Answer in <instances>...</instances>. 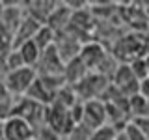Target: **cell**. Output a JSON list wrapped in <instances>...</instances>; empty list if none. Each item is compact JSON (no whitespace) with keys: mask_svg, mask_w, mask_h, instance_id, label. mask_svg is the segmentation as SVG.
<instances>
[{"mask_svg":"<svg viewBox=\"0 0 149 140\" xmlns=\"http://www.w3.org/2000/svg\"><path fill=\"white\" fill-rule=\"evenodd\" d=\"M108 86H110L108 77H102L99 73H88L82 80H78L71 88L77 93L78 101L86 103V101H93V99H101Z\"/></svg>","mask_w":149,"mask_h":140,"instance_id":"6da1fadb","label":"cell"},{"mask_svg":"<svg viewBox=\"0 0 149 140\" xmlns=\"http://www.w3.org/2000/svg\"><path fill=\"white\" fill-rule=\"evenodd\" d=\"M37 78V73L34 67H21V69H15V71H9L6 73L4 77V84H6L9 95H19V97H24L30 86L36 82Z\"/></svg>","mask_w":149,"mask_h":140,"instance_id":"7a4b0ae2","label":"cell"},{"mask_svg":"<svg viewBox=\"0 0 149 140\" xmlns=\"http://www.w3.org/2000/svg\"><path fill=\"white\" fill-rule=\"evenodd\" d=\"M112 86L119 93H123L125 97H132L136 93H140V80L134 77V73H132L129 64L118 65L114 77H112Z\"/></svg>","mask_w":149,"mask_h":140,"instance_id":"3957f363","label":"cell"},{"mask_svg":"<svg viewBox=\"0 0 149 140\" xmlns=\"http://www.w3.org/2000/svg\"><path fill=\"white\" fill-rule=\"evenodd\" d=\"M65 71V64L60 56L56 45L49 47L41 52V58L36 65V73L37 75H52V77H62Z\"/></svg>","mask_w":149,"mask_h":140,"instance_id":"277c9868","label":"cell"},{"mask_svg":"<svg viewBox=\"0 0 149 140\" xmlns=\"http://www.w3.org/2000/svg\"><path fill=\"white\" fill-rule=\"evenodd\" d=\"M80 123L84 127H88L90 131H95L106 125V106L104 101L101 99H93V101H86L82 105V121Z\"/></svg>","mask_w":149,"mask_h":140,"instance_id":"5b68a950","label":"cell"},{"mask_svg":"<svg viewBox=\"0 0 149 140\" xmlns=\"http://www.w3.org/2000/svg\"><path fill=\"white\" fill-rule=\"evenodd\" d=\"M4 140H34V127L28 121L11 116L4 121Z\"/></svg>","mask_w":149,"mask_h":140,"instance_id":"8992f818","label":"cell"},{"mask_svg":"<svg viewBox=\"0 0 149 140\" xmlns=\"http://www.w3.org/2000/svg\"><path fill=\"white\" fill-rule=\"evenodd\" d=\"M106 54L108 52H104V49L99 43H88L80 49L78 60L84 64L86 69H99V65L104 62Z\"/></svg>","mask_w":149,"mask_h":140,"instance_id":"52a82bcc","label":"cell"},{"mask_svg":"<svg viewBox=\"0 0 149 140\" xmlns=\"http://www.w3.org/2000/svg\"><path fill=\"white\" fill-rule=\"evenodd\" d=\"M17 50L21 52L22 62H24L26 67H34L36 69V65H37V62H39V58H41V50H39V47L34 43V39L24 41L21 47H17Z\"/></svg>","mask_w":149,"mask_h":140,"instance_id":"ba28073f","label":"cell"},{"mask_svg":"<svg viewBox=\"0 0 149 140\" xmlns=\"http://www.w3.org/2000/svg\"><path fill=\"white\" fill-rule=\"evenodd\" d=\"M129 114H130V120L142 118V116H149V99H146V97L140 95V93L129 97Z\"/></svg>","mask_w":149,"mask_h":140,"instance_id":"9c48e42d","label":"cell"},{"mask_svg":"<svg viewBox=\"0 0 149 140\" xmlns=\"http://www.w3.org/2000/svg\"><path fill=\"white\" fill-rule=\"evenodd\" d=\"M34 43L39 47V50L43 52L45 49H49V47H52L56 43V41H54V32L50 30L47 24H43L39 30H37V34L34 36Z\"/></svg>","mask_w":149,"mask_h":140,"instance_id":"30bf717a","label":"cell"},{"mask_svg":"<svg viewBox=\"0 0 149 140\" xmlns=\"http://www.w3.org/2000/svg\"><path fill=\"white\" fill-rule=\"evenodd\" d=\"M13 50V37L9 32H6L2 26H0V65L4 64L6 56Z\"/></svg>","mask_w":149,"mask_h":140,"instance_id":"8fae6325","label":"cell"},{"mask_svg":"<svg viewBox=\"0 0 149 140\" xmlns=\"http://www.w3.org/2000/svg\"><path fill=\"white\" fill-rule=\"evenodd\" d=\"M2 67L6 69V73H9V71H15V69L26 67V65H24V62H22L21 52H19L17 49H13L11 52L6 56V60H4V64H2Z\"/></svg>","mask_w":149,"mask_h":140,"instance_id":"7c38bea8","label":"cell"},{"mask_svg":"<svg viewBox=\"0 0 149 140\" xmlns=\"http://www.w3.org/2000/svg\"><path fill=\"white\" fill-rule=\"evenodd\" d=\"M118 134H119L118 129L106 123V125H102V127L93 131L90 140H116V138H118Z\"/></svg>","mask_w":149,"mask_h":140,"instance_id":"4fadbf2b","label":"cell"},{"mask_svg":"<svg viewBox=\"0 0 149 140\" xmlns=\"http://www.w3.org/2000/svg\"><path fill=\"white\" fill-rule=\"evenodd\" d=\"M129 65H130V69H132L134 77H136L140 82L149 78V69H147V64H146V60H143V56H140V58L129 62Z\"/></svg>","mask_w":149,"mask_h":140,"instance_id":"5bb4252c","label":"cell"},{"mask_svg":"<svg viewBox=\"0 0 149 140\" xmlns=\"http://www.w3.org/2000/svg\"><path fill=\"white\" fill-rule=\"evenodd\" d=\"M123 134L127 136V140H149L146 134L140 131L136 125L132 123V121H129L127 125H125V129H123Z\"/></svg>","mask_w":149,"mask_h":140,"instance_id":"9a60e30c","label":"cell"},{"mask_svg":"<svg viewBox=\"0 0 149 140\" xmlns=\"http://www.w3.org/2000/svg\"><path fill=\"white\" fill-rule=\"evenodd\" d=\"M132 121L134 125H136V127L142 131L143 134H146V136L149 138V116H142V118H134V120H130Z\"/></svg>","mask_w":149,"mask_h":140,"instance_id":"2e32d148","label":"cell"},{"mask_svg":"<svg viewBox=\"0 0 149 140\" xmlns=\"http://www.w3.org/2000/svg\"><path fill=\"white\" fill-rule=\"evenodd\" d=\"M8 97H11V95H9L6 84H4V78H0V101H2V99H8Z\"/></svg>","mask_w":149,"mask_h":140,"instance_id":"e0dca14e","label":"cell"},{"mask_svg":"<svg viewBox=\"0 0 149 140\" xmlns=\"http://www.w3.org/2000/svg\"><path fill=\"white\" fill-rule=\"evenodd\" d=\"M4 9H6V2H0V17H2V13H4Z\"/></svg>","mask_w":149,"mask_h":140,"instance_id":"ac0fdd59","label":"cell"},{"mask_svg":"<svg viewBox=\"0 0 149 140\" xmlns=\"http://www.w3.org/2000/svg\"><path fill=\"white\" fill-rule=\"evenodd\" d=\"M0 140H4V123H0Z\"/></svg>","mask_w":149,"mask_h":140,"instance_id":"d6986e66","label":"cell"},{"mask_svg":"<svg viewBox=\"0 0 149 140\" xmlns=\"http://www.w3.org/2000/svg\"><path fill=\"white\" fill-rule=\"evenodd\" d=\"M116 140H127V136H125V134H123V131H121V133L118 134V138H116Z\"/></svg>","mask_w":149,"mask_h":140,"instance_id":"ffe728a7","label":"cell"},{"mask_svg":"<svg viewBox=\"0 0 149 140\" xmlns=\"http://www.w3.org/2000/svg\"><path fill=\"white\" fill-rule=\"evenodd\" d=\"M146 11H147V15H149V4H147V8H146Z\"/></svg>","mask_w":149,"mask_h":140,"instance_id":"44dd1931","label":"cell"},{"mask_svg":"<svg viewBox=\"0 0 149 140\" xmlns=\"http://www.w3.org/2000/svg\"><path fill=\"white\" fill-rule=\"evenodd\" d=\"M147 80H149V78H147Z\"/></svg>","mask_w":149,"mask_h":140,"instance_id":"7402d4cb","label":"cell"}]
</instances>
